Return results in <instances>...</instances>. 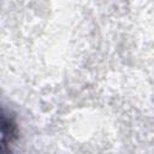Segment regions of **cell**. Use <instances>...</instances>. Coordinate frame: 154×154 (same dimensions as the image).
Masks as SVG:
<instances>
[{
  "label": "cell",
  "mask_w": 154,
  "mask_h": 154,
  "mask_svg": "<svg viewBox=\"0 0 154 154\" xmlns=\"http://www.w3.org/2000/svg\"><path fill=\"white\" fill-rule=\"evenodd\" d=\"M16 137L14 125L11 123V119H7L5 114H2V141H1V149H5L7 143H11L12 140Z\"/></svg>",
  "instance_id": "6da1fadb"
}]
</instances>
